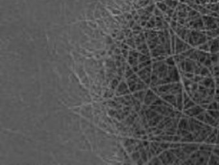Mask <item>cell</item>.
I'll list each match as a JSON object with an SVG mask.
<instances>
[{"mask_svg":"<svg viewBox=\"0 0 219 165\" xmlns=\"http://www.w3.org/2000/svg\"><path fill=\"white\" fill-rule=\"evenodd\" d=\"M117 89H116V96H122L127 94L128 92H129V90H127V85L124 81H121L119 85H118Z\"/></svg>","mask_w":219,"mask_h":165,"instance_id":"1","label":"cell"}]
</instances>
